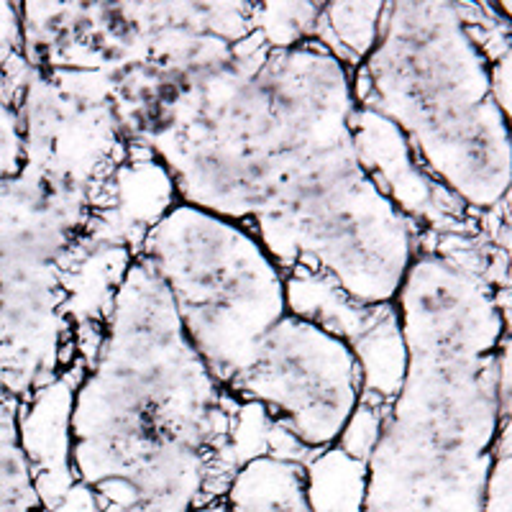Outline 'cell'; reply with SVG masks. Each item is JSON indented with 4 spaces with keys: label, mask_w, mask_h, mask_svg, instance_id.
Listing matches in <instances>:
<instances>
[{
    "label": "cell",
    "mask_w": 512,
    "mask_h": 512,
    "mask_svg": "<svg viewBox=\"0 0 512 512\" xmlns=\"http://www.w3.org/2000/svg\"><path fill=\"white\" fill-rule=\"evenodd\" d=\"M510 67V52L492 59L487 67L489 93H492V100H495V105L500 108L507 121H510Z\"/></svg>",
    "instance_id": "9c48e42d"
},
{
    "label": "cell",
    "mask_w": 512,
    "mask_h": 512,
    "mask_svg": "<svg viewBox=\"0 0 512 512\" xmlns=\"http://www.w3.org/2000/svg\"><path fill=\"white\" fill-rule=\"evenodd\" d=\"M310 512H361L367 497V464L331 446L305 461Z\"/></svg>",
    "instance_id": "8992f818"
},
{
    "label": "cell",
    "mask_w": 512,
    "mask_h": 512,
    "mask_svg": "<svg viewBox=\"0 0 512 512\" xmlns=\"http://www.w3.org/2000/svg\"><path fill=\"white\" fill-rule=\"evenodd\" d=\"M0 100H6V103L16 105L11 98H8V90H6V75H3V70H0Z\"/></svg>",
    "instance_id": "8fae6325"
},
{
    "label": "cell",
    "mask_w": 512,
    "mask_h": 512,
    "mask_svg": "<svg viewBox=\"0 0 512 512\" xmlns=\"http://www.w3.org/2000/svg\"><path fill=\"white\" fill-rule=\"evenodd\" d=\"M85 372V364H75L18 405V448L29 466L31 487L44 512H52L77 487L70 418L75 390Z\"/></svg>",
    "instance_id": "277c9868"
},
{
    "label": "cell",
    "mask_w": 512,
    "mask_h": 512,
    "mask_svg": "<svg viewBox=\"0 0 512 512\" xmlns=\"http://www.w3.org/2000/svg\"><path fill=\"white\" fill-rule=\"evenodd\" d=\"M141 256L162 277L187 344L226 392L287 315L280 264L249 228L187 203L152 228Z\"/></svg>",
    "instance_id": "7a4b0ae2"
},
{
    "label": "cell",
    "mask_w": 512,
    "mask_h": 512,
    "mask_svg": "<svg viewBox=\"0 0 512 512\" xmlns=\"http://www.w3.org/2000/svg\"><path fill=\"white\" fill-rule=\"evenodd\" d=\"M387 3H323L310 39L356 72L379 41Z\"/></svg>",
    "instance_id": "5b68a950"
},
{
    "label": "cell",
    "mask_w": 512,
    "mask_h": 512,
    "mask_svg": "<svg viewBox=\"0 0 512 512\" xmlns=\"http://www.w3.org/2000/svg\"><path fill=\"white\" fill-rule=\"evenodd\" d=\"M510 423L502 425L492 446V461H489L487 479L482 489V507L479 512H512L510 502Z\"/></svg>",
    "instance_id": "ba28073f"
},
{
    "label": "cell",
    "mask_w": 512,
    "mask_h": 512,
    "mask_svg": "<svg viewBox=\"0 0 512 512\" xmlns=\"http://www.w3.org/2000/svg\"><path fill=\"white\" fill-rule=\"evenodd\" d=\"M487 67L456 3H390L377 47L351 77L354 103L390 118L420 164L482 218L510 205L507 118Z\"/></svg>",
    "instance_id": "6da1fadb"
},
{
    "label": "cell",
    "mask_w": 512,
    "mask_h": 512,
    "mask_svg": "<svg viewBox=\"0 0 512 512\" xmlns=\"http://www.w3.org/2000/svg\"><path fill=\"white\" fill-rule=\"evenodd\" d=\"M226 395L259 405L303 451L320 454L336 446L359 405L361 367L346 341L287 313Z\"/></svg>",
    "instance_id": "3957f363"
},
{
    "label": "cell",
    "mask_w": 512,
    "mask_h": 512,
    "mask_svg": "<svg viewBox=\"0 0 512 512\" xmlns=\"http://www.w3.org/2000/svg\"><path fill=\"white\" fill-rule=\"evenodd\" d=\"M323 3H251V26L269 49H295L313 36Z\"/></svg>",
    "instance_id": "52a82bcc"
},
{
    "label": "cell",
    "mask_w": 512,
    "mask_h": 512,
    "mask_svg": "<svg viewBox=\"0 0 512 512\" xmlns=\"http://www.w3.org/2000/svg\"><path fill=\"white\" fill-rule=\"evenodd\" d=\"M190 512H231V510H228V502L226 497H223V500H213V502H205V505L190 507Z\"/></svg>",
    "instance_id": "30bf717a"
}]
</instances>
